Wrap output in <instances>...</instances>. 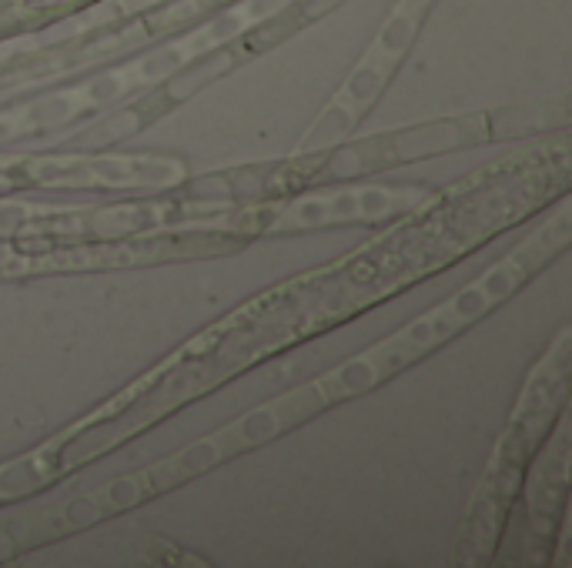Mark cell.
I'll return each instance as SVG.
<instances>
[{
  "label": "cell",
  "instance_id": "6da1fadb",
  "mask_svg": "<svg viewBox=\"0 0 572 568\" xmlns=\"http://www.w3.org/2000/svg\"><path fill=\"white\" fill-rule=\"evenodd\" d=\"M569 104L566 101H542L519 107H486V111L449 114L435 121H419L378 131L368 137H342L315 151H292L281 161L251 164V168H231L184 178L174 194L181 198H218V201H258V198H285V194L315 188V184L338 181H362L372 174L405 168L415 161L442 158L465 148H482L492 141L536 134L559 127L566 131Z\"/></svg>",
  "mask_w": 572,
  "mask_h": 568
},
{
  "label": "cell",
  "instance_id": "7a4b0ae2",
  "mask_svg": "<svg viewBox=\"0 0 572 568\" xmlns=\"http://www.w3.org/2000/svg\"><path fill=\"white\" fill-rule=\"evenodd\" d=\"M569 371H572V328H559L549 348L529 368L512 405L506 428L492 445L489 465L469 498L462 532L455 542V565H492L499 555L509 512L519 498L539 448L569 408Z\"/></svg>",
  "mask_w": 572,
  "mask_h": 568
},
{
  "label": "cell",
  "instance_id": "3957f363",
  "mask_svg": "<svg viewBox=\"0 0 572 568\" xmlns=\"http://www.w3.org/2000/svg\"><path fill=\"white\" fill-rule=\"evenodd\" d=\"M445 191L432 184H342V188H305L285 198L228 201L218 214V231L241 238L268 234H298L342 224H378L402 214H422L435 208Z\"/></svg>",
  "mask_w": 572,
  "mask_h": 568
},
{
  "label": "cell",
  "instance_id": "277c9868",
  "mask_svg": "<svg viewBox=\"0 0 572 568\" xmlns=\"http://www.w3.org/2000/svg\"><path fill=\"white\" fill-rule=\"evenodd\" d=\"M251 238L228 231H161L124 234V238H24L0 244V281L7 278H47V274L84 271H124L148 264L225 258L238 254Z\"/></svg>",
  "mask_w": 572,
  "mask_h": 568
},
{
  "label": "cell",
  "instance_id": "5b68a950",
  "mask_svg": "<svg viewBox=\"0 0 572 568\" xmlns=\"http://www.w3.org/2000/svg\"><path fill=\"white\" fill-rule=\"evenodd\" d=\"M188 178V164L161 154L57 151L0 161V198L24 191H148L168 194Z\"/></svg>",
  "mask_w": 572,
  "mask_h": 568
},
{
  "label": "cell",
  "instance_id": "8992f818",
  "mask_svg": "<svg viewBox=\"0 0 572 568\" xmlns=\"http://www.w3.org/2000/svg\"><path fill=\"white\" fill-rule=\"evenodd\" d=\"M429 7L432 0H399V7L392 11L382 31H378L365 57L355 64V71L345 77V84L338 87L332 101L315 114V121L305 127V134L298 137L292 151L328 148V144L355 134V127L362 124L365 114L375 107L378 94L389 87L392 74L399 71L402 57L409 54L415 34H419V27L425 24Z\"/></svg>",
  "mask_w": 572,
  "mask_h": 568
},
{
  "label": "cell",
  "instance_id": "52a82bcc",
  "mask_svg": "<svg viewBox=\"0 0 572 568\" xmlns=\"http://www.w3.org/2000/svg\"><path fill=\"white\" fill-rule=\"evenodd\" d=\"M566 505H569V428L566 415L556 421L546 445L539 448L519 498L509 512L506 532H502L496 562L509 565H549V552L566 535Z\"/></svg>",
  "mask_w": 572,
  "mask_h": 568
},
{
  "label": "cell",
  "instance_id": "ba28073f",
  "mask_svg": "<svg viewBox=\"0 0 572 568\" xmlns=\"http://www.w3.org/2000/svg\"><path fill=\"white\" fill-rule=\"evenodd\" d=\"M87 421L77 418L74 425H67L61 435L47 438L27 455L14 458V462L0 465V505L17 502V498L37 495L54 482H61L64 475H71L74 468H81V455L74 448L77 432H84Z\"/></svg>",
  "mask_w": 572,
  "mask_h": 568
}]
</instances>
